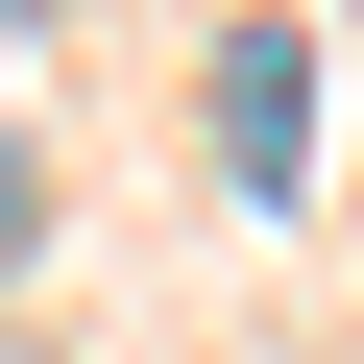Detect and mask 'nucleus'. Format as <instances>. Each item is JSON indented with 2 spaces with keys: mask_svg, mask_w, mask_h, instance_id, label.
<instances>
[{
  "mask_svg": "<svg viewBox=\"0 0 364 364\" xmlns=\"http://www.w3.org/2000/svg\"><path fill=\"white\" fill-rule=\"evenodd\" d=\"M316 146H340V49L291 25V0H243L219 25V170L243 195H316Z\"/></svg>",
  "mask_w": 364,
  "mask_h": 364,
  "instance_id": "obj_1",
  "label": "nucleus"
},
{
  "mask_svg": "<svg viewBox=\"0 0 364 364\" xmlns=\"http://www.w3.org/2000/svg\"><path fill=\"white\" fill-rule=\"evenodd\" d=\"M25 267H49V146L0 122V291H25Z\"/></svg>",
  "mask_w": 364,
  "mask_h": 364,
  "instance_id": "obj_2",
  "label": "nucleus"
}]
</instances>
